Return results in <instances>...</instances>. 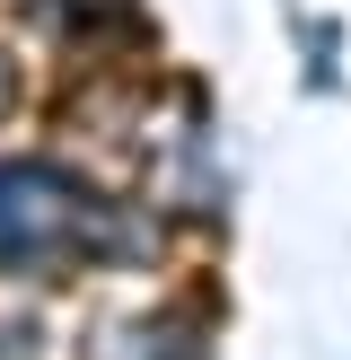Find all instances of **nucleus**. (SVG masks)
Listing matches in <instances>:
<instances>
[{"mask_svg":"<svg viewBox=\"0 0 351 360\" xmlns=\"http://www.w3.org/2000/svg\"><path fill=\"white\" fill-rule=\"evenodd\" d=\"M79 238H123V220L62 167H0V264L53 255Z\"/></svg>","mask_w":351,"mask_h":360,"instance_id":"1","label":"nucleus"},{"mask_svg":"<svg viewBox=\"0 0 351 360\" xmlns=\"http://www.w3.org/2000/svg\"><path fill=\"white\" fill-rule=\"evenodd\" d=\"M114 360H185V326H132V334H114Z\"/></svg>","mask_w":351,"mask_h":360,"instance_id":"2","label":"nucleus"},{"mask_svg":"<svg viewBox=\"0 0 351 360\" xmlns=\"http://www.w3.org/2000/svg\"><path fill=\"white\" fill-rule=\"evenodd\" d=\"M0 97H9V70H0Z\"/></svg>","mask_w":351,"mask_h":360,"instance_id":"3","label":"nucleus"}]
</instances>
